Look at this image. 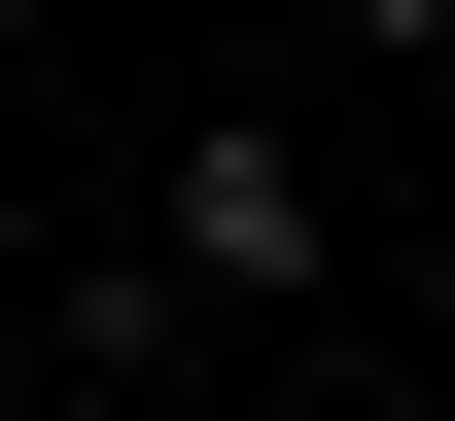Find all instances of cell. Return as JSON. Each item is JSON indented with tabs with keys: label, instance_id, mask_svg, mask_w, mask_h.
I'll return each mask as SVG.
<instances>
[{
	"label": "cell",
	"instance_id": "6da1fadb",
	"mask_svg": "<svg viewBox=\"0 0 455 421\" xmlns=\"http://www.w3.org/2000/svg\"><path fill=\"white\" fill-rule=\"evenodd\" d=\"M140 246H175V281H315V246H350V176H315L281 106H211V141H175V211H140Z\"/></svg>",
	"mask_w": 455,
	"mask_h": 421
},
{
	"label": "cell",
	"instance_id": "7a4b0ae2",
	"mask_svg": "<svg viewBox=\"0 0 455 421\" xmlns=\"http://www.w3.org/2000/svg\"><path fill=\"white\" fill-rule=\"evenodd\" d=\"M315 36H386V70H420V36H455V0H315Z\"/></svg>",
	"mask_w": 455,
	"mask_h": 421
}]
</instances>
